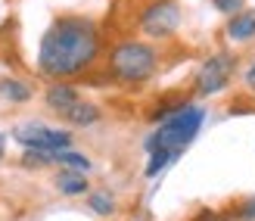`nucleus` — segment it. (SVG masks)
Returning a JSON list of instances; mask_svg holds the SVG:
<instances>
[{
  "mask_svg": "<svg viewBox=\"0 0 255 221\" xmlns=\"http://www.w3.org/2000/svg\"><path fill=\"white\" fill-rule=\"evenodd\" d=\"M181 25V6L177 0H152L140 12V28L149 37H171Z\"/></svg>",
  "mask_w": 255,
  "mask_h": 221,
  "instance_id": "nucleus-6",
  "label": "nucleus"
},
{
  "mask_svg": "<svg viewBox=\"0 0 255 221\" xmlns=\"http://www.w3.org/2000/svg\"><path fill=\"white\" fill-rule=\"evenodd\" d=\"M227 37L237 44H246L255 37V9H243L227 19Z\"/></svg>",
  "mask_w": 255,
  "mask_h": 221,
  "instance_id": "nucleus-8",
  "label": "nucleus"
},
{
  "mask_svg": "<svg viewBox=\"0 0 255 221\" xmlns=\"http://www.w3.org/2000/svg\"><path fill=\"white\" fill-rule=\"evenodd\" d=\"M187 103H190L187 97H165V100L156 103V109L149 112V119H152V122H165V119H171L174 112H181Z\"/></svg>",
  "mask_w": 255,
  "mask_h": 221,
  "instance_id": "nucleus-12",
  "label": "nucleus"
},
{
  "mask_svg": "<svg viewBox=\"0 0 255 221\" xmlns=\"http://www.w3.org/2000/svg\"><path fill=\"white\" fill-rule=\"evenodd\" d=\"M53 162L62 165V168H72V172H91V159H87L84 153H75V150H59L53 153Z\"/></svg>",
  "mask_w": 255,
  "mask_h": 221,
  "instance_id": "nucleus-11",
  "label": "nucleus"
},
{
  "mask_svg": "<svg viewBox=\"0 0 255 221\" xmlns=\"http://www.w3.org/2000/svg\"><path fill=\"white\" fill-rule=\"evenodd\" d=\"M212 6L224 12V16H237V12L246 9V0H212Z\"/></svg>",
  "mask_w": 255,
  "mask_h": 221,
  "instance_id": "nucleus-17",
  "label": "nucleus"
},
{
  "mask_svg": "<svg viewBox=\"0 0 255 221\" xmlns=\"http://www.w3.org/2000/svg\"><path fill=\"white\" fill-rule=\"evenodd\" d=\"M3 153H6V134L0 131V159H3Z\"/></svg>",
  "mask_w": 255,
  "mask_h": 221,
  "instance_id": "nucleus-21",
  "label": "nucleus"
},
{
  "mask_svg": "<svg viewBox=\"0 0 255 221\" xmlns=\"http://www.w3.org/2000/svg\"><path fill=\"white\" fill-rule=\"evenodd\" d=\"M0 94L9 103H25V100H31V87L25 81H19V78H3L0 81Z\"/></svg>",
  "mask_w": 255,
  "mask_h": 221,
  "instance_id": "nucleus-13",
  "label": "nucleus"
},
{
  "mask_svg": "<svg viewBox=\"0 0 255 221\" xmlns=\"http://www.w3.org/2000/svg\"><path fill=\"white\" fill-rule=\"evenodd\" d=\"M202 122H206V109L196 106V103H187V106H184L181 112H174L171 119L159 122V128L143 140V147H146V153L165 150V153L181 156V153L196 140Z\"/></svg>",
  "mask_w": 255,
  "mask_h": 221,
  "instance_id": "nucleus-2",
  "label": "nucleus"
},
{
  "mask_svg": "<svg viewBox=\"0 0 255 221\" xmlns=\"http://www.w3.org/2000/svg\"><path fill=\"white\" fill-rule=\"evenodd\" d=\"M53 184H56L59 193H66V197H81V193H87V175L84 172H72V168H62Z\"/></svg>",
  "mask_w": 255,
  "mask_h": 221,
  "instance_id": "nucleus-9",
  "label": "nucleus"
},
{
  "mask_svg": "<svg viewBox=\"0 0 255 221\" xmlns=\"http://www.w3.org/2000/svg\"><path fill=\"white\" fill-rule=\"evenodd\" d=\"M44 100H47V106L53 109V112H59V115H62V112H69V109H72L81 97H78V90H75V84L56 81V84H50V87H47Z\"/></svg>",
  "mask_w": 255,
  "mask_h": 221,
  "instance_id": "nucleus-7",
  "label": "nucleus"
},
{
  "mask_svg": "<svg viewBox=\"0 0 255 221\" xmlns=\"http://www.w3.org/2000/svg\"><path fill=\"white\" fill-rule=\"evenodd\" d=\"M100 56V28L87 16H59L37 47V69L53 81L84 75Z\"/></svg>",
  "mask_w": 255,
  "mask_h": 221,
  "instance_id": "nucleus-1",
  "label": "nucleus"
},
{
  "mask_svg": "<svg viewBox=\"0 0 255 221\" xmlns=\"http://www.w3.org/2000/svg\"><path fill=\"white\" fill-rule=\"evenodd\" d=\"M177 162V156L174 153H165V150H156V153H149V162H146V178H156L162 175L168 165Z\"/></svg>",
  "mask_w": 255,
  "mask_h": 221,
  "instance_id": "nucleus-15",
  "label": "nucleus"
},
{
  "mask_svg": "<svg viewBox=\"0 0 255 221\" xmlns=\"http://www.w3.org/2000/svg\"><path fill=\"white\" fill-rule=\"evenodd\" d=\"M12 140L22 144L25 150H44V153H59L72 147V134L62 128H50L44 122H22L12 128Z\"/></svg>",
  "mask_w": 255,
  "mask_h": 221,
  "instance_id": "nucleus-4",
  "label": "nucleus"
},
{
  "mask_svg": "<svg viewBox=\"0 0 255 221\" xmlns=\"http://www.w3.org/2000/svg\"><path fill=\"white\" fill-rule=\"evenodd\" d=\"M106 69L119 84H143L159 69V50L146 41H122L109 50Z\"/></svg>",
  "mask_w": 255,
  "mask_h": 221,
  "instance_id": "nucleus-3",
  "label": "nucleus"
},
{
  "mask_svg": "<svg viewBox=\"0 0 255 221\" xmlns=\"http://www.w3.org/2000/svg\"><path fill=\"white\" fill-rule=\"evenodd\" d=\"M234 215H227V212H218V209H202L193 221H231Z\"/></svg>",
  "mask_w": 255,
  "mask_h": 221,
  "instance_id": "nucleus-19",
  "label": "nucleus"
},
{
  "mask_svg": "<svg viewBox=\"0 0 255 221\" xmlns=\"http://www.w3.org/2000/svg\"><path fill=\"white\" fill-rule=\"evenodd\" d=\"M22 165H28V168H44V165H53V153H44V150H25Z\"/></svg>",
  "mask_w": 255,
  "mask_h": 221,
  "instance_id": "nucleus-16",
  "label": "nucleus"
},
{
  "mask_svg": "<svg viewBox=\"0 0 255 221\" xmlns=\"http://www.w3.org/2000/svg\"><path fill=\"white\" fill-rule=\"evenodd\" d=\"M234 218L237 221H255V197H249V200L240 203L237 212H234Z\"/></svg>",
  "mask_w": 255,
  "mask_h": 221,
  "instance_id": "nucleus-18",
  "label": "nucleus"
},
{
  "mask_svg": "<svg viewBox=\"0 0 255 221\" xmlns=\"http://www.w3.org/2000/svg\"><path fill=\"white\" fill-rule=\"evenodd\" d=\"M243 81H246V90H252V94H255V62L246 69V78H243Z\"/></svg>",
  "mask_w": 255,
  "mask_h": 221,
  "instance_id": "nucleus-20",
  "label": "nucleus"
},
{
  "mask_svg": "<svg viewBox=\"0 0 255 221\" xmlns=\"http://www.w3.org/2000/svg\"><path fill=\"white\" fill-rule=\"evenodd\" d=\"M234 69H237V59L231 53H215V56H209L199 66V72H196V94L199 97L221 94V90L231 84Z\"/></svg>",
  "mask_w": 255,
  "mask_h": 221,
  "instance_id": "nucleus-5",
  "label": "nucleus"
},
{
  "mask_svg": "<svg viewBox=\"0 0 255 221\" xmlns=\"http://www.w3.org/2000/svg\"><path fill=\"white\" fill-rule=\"evenodd\" d=\"M87 209L97 212V215H112L116 212V197H112L109 190H94L91 197H87Z\"/></svg>",
  "mask_w": 255,
  "mask_h": 221,
  "instance_id": "nucleus-14",
  "label": "nucleus"
},
{
  "mask_svg": "<svg viewBox=\"0 0 255 221\" xmlns=\"http://www.w3.org/2000/svg\"><path fill=\"white\" fill-rule=\"evenodd\" d=\"M62 119H66L69 125H78V128H87V125H94L100 122V106H94V103H84L78 100L69 112H62Z\"/></svg>",
  "mask_w": 255,
  "mask_h": 221,
  "instance_id": "nucleus-10",
  "label": "nucleus"
}]
</instances>
